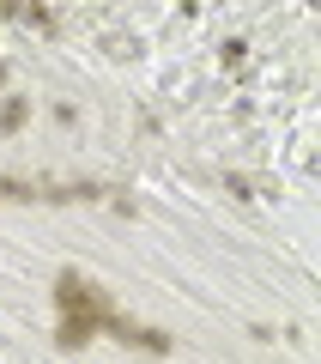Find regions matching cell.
<instances>
[{
	"mask_svg": "<svg viewBox=\"0 0 321 364\" xmlns=\"http://www.w3.org/2000/svg\"><path fill=\"white\" fill-rule=\"evenodd\" d=\"M25 116H31L25 97H6V104H0V134H18V128H25Z\"/></svg>",
	"mask_w": 321,
	"mask_h": 364,
	"instance_id": "7a4b0ae2",
	"label": "cell"
},
{
	"mask_svg": "<svg viewBox=\"0 0 321 364\" xmlns=\"http://www.w3.org/2000/svg\"><path fill=\"white\" fill-rule=\"evenodd\" d=\"M55 304H61V316H67V322H61V346H85L97 328L116 322V310H109L79 273H61V279H55Z\"/></svg>",
	"mask_w": 321,
	"mask_h": 364,
	"instance_id": "6da1fadb",
	"label": "cell"
}]
</instances>
